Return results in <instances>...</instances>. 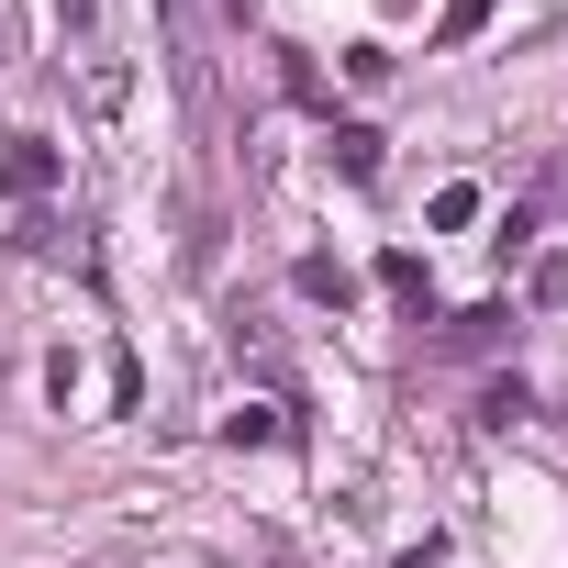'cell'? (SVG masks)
<instances>
[{
    "instance_id": "1",
    "label": "cell",
    "mask_w": 568,
    "mask_h": 568,
    "mask_svg": "<svg viewBox=\"0 0 568 568\" xmlns=\"http://www.w3.org/2000/svg\"><path fill=\"white\" fill-rule=\"evenodd\" d=\"M45 179H57V145H45V134H23V145H0V190H12V201H34Z\"/></svg>"
},
{
    "instance_id": "2",
    "label": "cell",
    "mask_w": 568,
    "mask_h": 568,
    "mask_svg": "<svg viewBox=\"0 0 568 568\" xmlns=\"http://www.w3.org/2000/svg\"><path fill=\"white\" fill-rule=\"evenodd\" d=\"M278 435H291L278 402H234V413H223V446H278Z\"/></svg>"
},
{
    "instance_id": "3",
    "label": "cell",
    "mask_w": 568,
    "mask_h": 568,
    "mask_svg": "<svg viewBox=\"0 0 568 568\" xmlns=\"http://www.w3.org/2000/svg\"><path fill=\"white\" fill-rule=\"evenodd\" d=\"M335 168H346V179H379V134H368V123H335Z\"/></svg>"
},
{
    "instance_id": "4",
    "label": "cell",
    "mask_w": 568,
    "mask_h": 568,
    "mask_svg": "<svg viewBox=\"0 0 568 568\" xmlns=\"http://www.w3.org/2000/svg\"><path fill=\"white\" fill-rule=\"evenodd\" d=\"M468 223H479V190H468V179H457V190H435V234H468Z\"/></svg>"
},
{
    "instance_id": "5",
    "label": "cell",
    "mask_w": 568,
    "mask_h": 568,
    "mask_svg": "<svg viewBox=\"0 0 568 568\" xmlns=\"http://www.w3.org/2000/svg\"><path fill=\"white\" fill-rule=\"evenodd\" d=\"M501 324H513V313H501V302H479V313H457V335H446V346H490Z\"/></svg>"
},
{
    "instance_id": "6",
    "label": "cell",
    "mask_w": 568,
    "mask_h": 568,
    "mask_svg": "<svg viewBox=\"0 0 568 568\" xmlns=\"http://www.w3.org/2000/svg\"><path fill=\"white\" fill-rule=\"evenodd\" d=\"M479 23H490V0H446V45H468Z\"/></svg>"
},
{
    "instance_id": "7",
    "label": "cell",
    "mask_w": 568,
    "mask_h": 568,
    "mask_svg": "<svg viewBox=\"0 0 568 568\" xmlns=\"http://www.w3.org/2000/svg\"><path fill=\"white\" fill-rule=\"evenodd\" d=\"M57 23H68V34H90V23H101V0H57Z\"/></svg>"
},
{
    "instance_id": "8",
    "label": "cell",
    "mask_w": 568,
    "mask_h": 568,
    "mask_svg": "<svg viewBox=\"0 0 568 568\" xmlns=\"http://www.w3.org/2000/svg\"><path fill=\"white\" fill-rule=\"evenodd\" d=\"M156 12H168V23H190V0H156Z\"/></svg>"
}]
</instances>
